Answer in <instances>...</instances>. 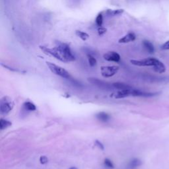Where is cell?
I'll return each mask as SVG.
<instances>
[{
    "instance_id": "6da1fadb",
    "label": "cell",
    "mask_w": 169,
    "mask_h": 169,
    "mask_svg": "<svg viewBox=\"0 0 169 169\" xmlns=\"http://www.w3.org/2000/svg\"><path fill=\"white\" fill-rule=\"evenodd\" d=\"M56 48H57L61 59H62V62L67 63L75 61V57L68 44L64 43V42H57V46Z\"/></svg>"
},
{
    "instance_id": "7a4b0ae2",
    "label": "cell",
    "mask_w": 169,
    "mask_h": 169,
    "mask_svg": "<svg viewBox=\"0 0 169 169\" xmlns=\"http://www.w3.org/2000/svg\"><path fill=\"white\" fill-rule=\"evenodd\" d=\"M47 66L48 67L50 71H51L53 74H54L56 75L60 76L67 79H69V78L72 77L71 75L69 74V73L67 71L66 69H65L63 67L58 66L53 63L49 62V61H46V62Z\"/></svg>"
},
{
    "instance_id": "3957f363",
    "label": "cell",
    "mask_w": 169,
    "mask_h": 169,
    "mask_svg": "<svg viewBox=\"0 0 169 169\" xmlns=\"http://www.w3.org/2000/svg\"><path fill=\"white\" fill-rule=\"evenodd\" d=\"M160 60L158 59L155 58H148L143 60H131L130 62L132 65L139 67H145V66H152L154 67L157 66L160 62Z\"/></svg>"
},
{
    "instance_id": "277c9868",
    "label": "cell",
    "mask_w": 169,
    "mask_h": 169,
    "mask_svg": "<svg viewBox=\"0 0 169 169\" xmlns=\"http://www.w3.org/2000/svg\"><path fill=\"white\" fill-rule=\"evenodd\" d=\"M14 106L13 101L9 97H3L0 101V112L2 114H7L12 110Z\"/></svg>"
},
{
    "instance_id": "5b68a950",
    "label": "cell",
    "mask_w": 169,
    "mask_h": 169,
    "mask_svg": "<svg viewBox=\"0 0 169 169\" xmlns=\"http://www.w3.org/2000/svg\"><path fill=\"white\" fill-rule=\"evenodd\" d=\"M119 67L117 66H102L100 67L101 75L103 77L109 78L114 76L117 74L119 70Z\"/></svg>"
},
{
    "instance_id": "8992f818",
    "label": "cell",
    "mask_w": 169,
    "mask_h": 169,
    "mask_svg": "<svg viewBox=\"0 0 169 169\" xmlns=\"http://www.w3.org/2000/svg\"><path fill=\"white\" fill-rule=\"evenodd\" d=\"M88 81L90 83L98 87V88L105 89V90H112L114 89L112 84H110L107 82H105L103 80L98 79L97 78L95 77H89L88 78Z\"/></svg>"
},
{
    "instance_id": "52a82bcc",
    "label": "cell",
    "mask_w": 169,
    "mask_h": 169,
    "mask_svg": "<svg viewBox=\"0 0 169 169\" xmlns=\"http://www.w3.org/2000/svg\"><path fill=\"white\" fill-rule=\"evenodd\" d=\"M159 92H148V91H143L138 89H131V96L133 97H153L158 95Z\"/></svg>"
},
{
    "instance_id": "ba28073f",
    "label": "cell",
    "mask_w": 169,
    "mask_h": 169,
    "mask_svg": "<svg viewBox=\"0 0 169 169\" xmlns=\"http://www.w3.org/2000/svg\"><path fill=\"white\" fill-rule=\"evenodd\" d=\"M103 58L106 61H112V62H119L121 60L119 53L114 51H110L105 53L103 55Z\"/></svg>"
},
{
    "instance_id": "9c48e42d",
    "label": "cell",
    "mask_w": 169,
    "mask_h": 169,
    "mask_svg": "<svg viewBox=\"0 0 169 169\" xmlns=\"http://www.w3.org/2000/svg\"><path fill=\"white\" fill-rule=\"evenodd\" d=\"M136 35H135V33L129 32L125 36H124L123 37L119 39L118 42H119L120 44H126V43H129V42L134 41L135 40H136Z\"/></svg>"
},
{
    "instance_id": "30bf717a",
    "label": "cell",
    "mask_w": 169,
    "mask_h": 169,
    "mask_svg": "<svg viewBox=\"0 0 169 169\" xmlns=\"http://www.w3.org/2000/svg\"><path fill=\"white\" fill-rule=\"evenodd\" d=\"M131 89H126V90H120L114 95V98H123L128 97L131 96Z\"/></svg>"
},
{
    "instance_id": "8fae6325",
    "label": "cell",
    "mask_w": 169,
    "mask_h": 169,
    "mask_svg": "<svg viewBox=\"0 0 169 169\" xmlns=\"http://www.w3.org/2000/svg\"><path fill=\"white\" fill-rule=\"evenodd\" d=\"M96 117H97L98 120H100L103 122H107L110 120V115L105 112H98V113L96 114Z\"/></svg>"
},
{
    "instance_id": "7c38bea8",
    "label": "cell",
    "mask_w": 169,
    "mask_h": 169,
    "mask_svg": "<svg viewBox=\"0 0 169 169\" xmlns=\"http://www.w3.org/2000/svg\"><path fill=\"white\" fill-rule=\"evenodd\" d=\"M112 85H113L114 89H118L120 90H126V89H132L131 86L129 85V84L124 83H122V82H116L112 83Z\"/></svg>"
},
{
    "instance_id": "4fadbf2b",
    "label": "cell",
    "mask_w": 169,
    "mask_h": 169,
    "mask_svg": "<svg viewBox=\"0 0 169 169\" xmlns=\"http://www.w3.org/2000/svg\"><path fill=\"white\" fill-rule=\"evenodd\" d=\"M142 165V161L139 159L135 158L132 159L130 162H129L128 167L130 169H136L137 168L139 167L141 165Z\"/></svg>"
},
{
    "instance_id": "5bb4252c",
    "label": "cell",
    "mask_w": 169,
    "mask_h": 169,
    "mask_svg": "<svg viewBox=\"0 0 169 169\" xmlns=\"http://www.w3.org/2000/svg\"><path fill=\"white\" fill-rule=\"evenodd\" d=\"M143 46H144L146 50L150 53H153L155 52V48L153 44L149 40H143Z\"/></svg>"
},
{
    "instance_id": "9a60e30c",
    "label": "cell",
    "mask_w": 169,
    "mask_h": 169,
    "mask_svg": "<svg viewBox=\"0 0 169 169\" xmlns=\"http://www.w3.org/2000/svg\"><path fill=\"white\" fill-rule=\"evenodd\" d=\"M153 70L155 72H156L159 74H163L166 72V67L161 61L157 65V66L153 67Z\"/></svg>"
},
{
    "instance_id": "2e32d148",
    "label": "cell",
    "mask_w": 169,
    "mask_h": 169,
    "mask_svg": "<svg viewBox=\"0 0 169 169\" xmlns=\"http://www.w3.org/2000/svg\"><path fill=\"white\" fill-rule=\"evenodd\" d=\"M23 108L28 111H35L36 110V106L35 104H33L32 102H30V101L24 103Z\"/></svg>"
},
{
    "instance_id": "e0dca14e",
    "label": "cell",
    "mask_w": 169,
    "mask_h": 169,
    "mask_svg": "<svg viewBox=\"0 0 169 169\" xmlns=\"http://www.w3.org/2000/svg\"><path fill=\"white\" fill-rule=\"evenodd\" d=\"M124 12V9H115V10L109 9V10L106 11V13L108 16L115 17V16H118V15H121V14H122Z\"/></svg>"
},
{
    "instance_id": "ac0fdd59",
    "label": "cell",
    "mask_w": 169,
    "mask_h": 169,
    "mask_svg": "<svg viewBox=\"0 0 169 169\" xmlns=\"http://www.w3.org/2000/svg\"><path fill=\"white\" fill-rule=\"evenodd\" d=\"M75 35H77L79 38H81L82 40L85 41L89 38V35L85 32L81 31L79 30H77L75 31Z\"/></svg>"
},
{
    "instance_id": "d6986e66",
    "label": "cell",
    "mask_w": 169,
    "mask_h": 169,
    "mask_svg": "<svg viewBox=\"0 0 169 169\" xmlns=\"http://www.w3.org/2000/svg\"><path fill=\"white\" fill-rule=\"evenodd\" d=\"M11 126V122L9 120H5V119H1L0 120V128L1 130H4L5 129H7Z\"/></svg>"
},
{
    "instance_id": "ffe728a7",
    "label": "cell",
    "mask_w": 169,
    "mask_h": 169,
    "mask_svg": "<svg viewBox=\"0 0 169 169\" xmlns=\"http://www.w3.org/2000/svg\"><path fill=\"white\" fill-rule=\"evenodd\" d=\"M87 59H88L89 65L91 67H94L96 66V65H97V60H96V58L92 55L90 54V53L87 54Z\"/></svg>"
},
{
    "instance_id": "44dd1931",
    "label": "cell",
    "mask_w": 169,
    "mask_h": 169,
    "mask_svg": "<svg viewBox=\"0 0 169 169\" xmlns=\"http://www.w3.org/2000/svg\"><path fill=\"white\" fill-rule=\"evenodd\" d=\"M95 22H96V24H97V25L98 27H103V13L98 14V15L97 16V17H96Z\"/></svg>"
},
{
    "instance_id": "7402d4cb",
    "label": "cell",
    "mask_w": 169,
    "mask_h": 169,
    "mask_svg": "<svg viewBox=\"0 0 169 169\" xmlns=\"http://www.w3.org/2000/svg\"><path fill=\"white\" fill-rule=\"evenodd\" d=\"M104 165H105V166L106 168H108L109 169H112L114 168V165L113 164V162H112V160H110L109 159H105V160H104Z\"/></svg>"
},
{
    "instance_id": "603a6c76",
    "label": "cell",
    "mask_w": 169,
    "mask_h": 169,
    "mask_svg": "<svg viewBox=\"0 0 169 169\" xmlns=\"http://www.w3.org/2000/svg\"><path fill=\"white\" fill-rule=\"evenodd\" d=\"M107 31V29H106L105 27H100L98 28V30H97V32L98 34L100 36H102L103 35H105V34L106 32Z\"/></svg>"
},
{
    "instance_id": "cb8c5ba5",
    "label": "cell",
    "mask_w": 169,
    "mask_h": 169,
    "mask_svg": "<svg viewBox=\"0 0 169 169\" xmlns=\"http://www.w3.org/2000/svg\"><path fill=\"white\" fill-rule=\"evenodd\" d=\"M95 143V145L99 148L100 150H103V151L105 150V147H104V145L100 142V141L96 140Z\"/></svg>"
},
{
    "instance_id": "d4e9b609",
    "label": "cell",
    "mask_w": 169,
    "mask_h": 169,
    "mask_svg": "<svg viewBox=\"0 0 169 169\" xmlns=\"http://www.w3.org/2000/svg\"><path fill=\"white\" fill-rule=\"evenodd\" d=\"M48 162V159L46 156H41L40 157V162L42 165H45Z\"/></svg>"
},
{
    "instance_id": "484cf974",
    "label": "cell",
    "mask_w": 169,
    "mask_h": 169,
    "mask_svg": "<svg viewBox=\"0 0 169 169\" xmlns=\"http://www.w3.org/2000/svg\"><path fill=\"white\" fill-rule=\"evenodd\" d=\"M160 49L162 50H169V40L165 42V43L163 44L161 46H160Z\"/></svg>"
},
{
    "instance_id": "4316f807",
    "label": "cell",
    "mask_w": 169,
    "mask_h": 169,
    "mask_svg": "<svg viewBox=\"0 0 169 169\" xmlns=\"http://www.w3.org/2000/svg\"><path fill=\"white\" fill-rule=\"evenodd\" d=\"M69 169H77V168L75 167H70Z\"/></svg>"
}]
</instances>
